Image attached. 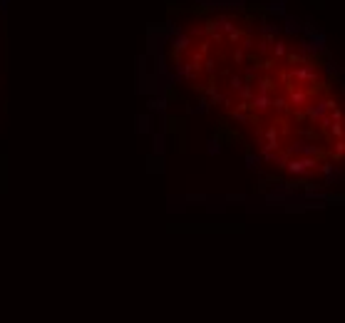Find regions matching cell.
Masks as SVG:
<instances>
[{"mask_svg": "<svg viewBox=\"0 0 345 323\" xmlns=\"http://www.w3.org/2000/svg\"><path fill=\"white\" fill-rule=\"evenodd\" d=\"M174 70L261 159L298 179L343 164V107L328 65L256 13H209L174 32Z\"/></svg>", "mask_w": 345, "mask_h": 323, "instance_id": "6da1fadb", "label": "cell"}]
</instances>
